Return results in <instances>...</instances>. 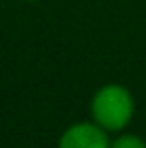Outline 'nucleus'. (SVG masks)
<instances>
[{
    "instance_id": "f257e3e1",
    "label": "nucleus",
    "mask_w": 146,
    "mask_h": 148,
    "mask_svg": "<svg viewBox=\"0 0 146 148\" xmlns=\"http://www.w3.org/2000/svg\"><path fill=\"white\" fill-rule=\"evenodd\" d=\"M135 114V99L123 84H103L90 99V116L108 133H120Z\"/></svg>"
},
{
    "instance_id": "f03ea898",
    "label": "nucleus",
    "mask_w": 146,
    "mask_h": 148,
    "mask_svg": "<svg viewBox=\"0 0 146 148\" xmlns=\"http://www.w3.org/2000/svg\"><path fill=\"white\" fill-rule=\"evenodd\" d=\"M56 148H110V133L95 120L73 122L58 137Z\"/></svg>"
},
{
    "instance_id": "7ed1b4c3",
    "label": "nucleus",
    "mask_w": 146,
    "mask_h": 148,
    "mask_svg": "<svg viewBox=\"0 0 146 148\" xmlns=\"http://www.w3.org/2000/svg\"><path fill=\"white\" fill-rule=\"evenodd\" d=\"M110 148H146L144 137H140L138 133H120L110 142Z\"/></svg>"
},
{
    "instance_id": "20e7f679",
    "label": "nucleus",
    "mask_w": 146,
    "mask_h": 148,
    "mask_svg": "<svg viewBox=\"0 0 146 148\" xmlns=\"http://www.w3.org/2000/svg\"><path fill=\"white\" fill-rule=\"evenodd\" d=\"M24 2H39V0H24Z\"/></svg>"
}]
</instances>
